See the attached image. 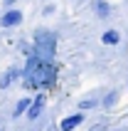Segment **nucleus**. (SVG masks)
<instances>
[{
  "label": "nucleus",
  "mask_w": 128,
  "mask_h": 131,
  "mask_svg": "<svg viewBox=\"0 0 128 131\" xmlns=\"http://www.w3.org/2000/svg\"><path fill=\"white\" fill-rule=\"evenodd\" d=\"M15 74H17V72H15V69H12V72H10V74H5V77H3V79H0V87L5 89V87H7V84H10V82H12V79H15Z\"/></svg>",
  "instance_id": "nucleus-8"
},
{
  "label": "nucleus",
  "mask_w": 128,
  "mask_h": 131,
  "mask_svg": "<svg viewBox=\"0 0 128 131\" xmlns=\"http://www.w3.org/2000/svg\"><path fill=\"white\" fill-rule=\"evenodd\" d=\"M27 54V67H25V87L27 89H37V87H49L54 84L57 69L52 62L40 59L35 50H25Z\"/></svg>",
  "instance_id": "nucleus-1"
},
{
  "label": "nucleus",
  "mask_w": 128,
  "mask_h": 131,
  "mask_svg": "<svg viewBox=\"0 0 128 131\" xmlns=\"http://www.w3.org/2000/svg\"><path fill=\"white\" fill-rule=\"evenodd\" d=\"M79 106H81V109H89V106H94V99H89V102H81Z\"/></svg>",
  "instance_id": "nucleus-10"
},
{
  "label": "nucleus",
  "mask_w": 128,
  "mask_h": 131,
  "mask_svg": "<svg viewBox=\"0 0 128 131\" xmlns=\"http://www.w3.org/2000/svg\"><path fill=\"white\" fill-rule=\"evenodd\" d=\"M81 121H84V114H74V116H67V119L62 121V131H71L74 126H79V124H81Z\"/></svg>",
  "instance_id": "nucleus-5"
},
{
  "label": "nucleus",
  "mask_w": 128,
  "mask_h": 131,
  "mask_svg": "<svg viewBox=\"0 0 128 131\" xmlns=\"http://www.w3.org/2000/svg\"><path fill=\"white\" fill-rule=\"evenodd\" d=\"M42 109H44V94H40V96H37V99H35V104L30 106L27 116H30V119H37V116H40V114H42Z\"/></svg>",
  "instance_id": "nucleus-4"
},
{
  "label": "nucleus",
  "mask_w": 128,
  "mask_h": 131,
  "mask_svg": "<svg viewBox=\"0 0 128 131\" xmlns=\"http://www.w3.org/2000/svg\"><path fill=\"white\" fill-rule=\"evenodd\" d=\"M96 13H99L101 17H106V15H108V5H106V3H99V5H96Z\"/></svg>",
  "instance_id": "nucleus-9"
},
{
  "label": "nucleus",
  "mask_w": 128,
  "mask_h": 131,
  "mask_svg": "<svg viewBox=\"0 0 128 131\" xmlns=\"http://www.w3.org/2000/svg\"><path fill=\"white\" fill-rule=\"evenodd\" d=\"M104 42H106V45H116V42H118V32H113V30L104 32Z\"/></svg>",
  "instance_id": "nucleus-7"
},
{
  "label": "nucleus",
  "mask_w": 128,
  "mask_h": 131,
  "mask_svg": "<svg viewBox=\"0 0 128 131\" xmlns=\"http://www.w3.org/2000/svg\"><path fill=\"white\" fill-rule=\"evenodd\" d=\"M27 106H30V99L25 96V99H20L17 102V106H15V116H20L22 111H27Z\"/></svg>",
  "instance_id": "nucleus-6"
},
{
  "label": "nucleus",
  "mask_w": 128,
  "mask_h": 131,
  "mask_svg": "<svg viewBox=\"0 0 128 131\" xmlns=\"http://www.w3.org/2000/svg\"><path fill=\"white\" fill-rule=\"evenodd\" d=\"M54 47H57V40H54L52 32L40 30V32L35 35V52H37L40 59H47V62H49V59L54 57Z\"/></svg>",
  "instance_id": "nucleus-2"
},
{
  "label": "nucleus",
  "mask_w": 128,
  "mask_h": 131,
  "mask_svg": "<svg viewBox=\"0 0 128 131\" xmlns=\"http://www.w3.org/2000/svg\"><path fill=\"white\" fill-rule=\"evenodd\" d=\"M20 20H22V15L17 13V10H10V13H5L0 17V25H3V27H12V25H17Z\"/></svg>",
  "instance_id": "nucleus-3"
}]
</instances>
